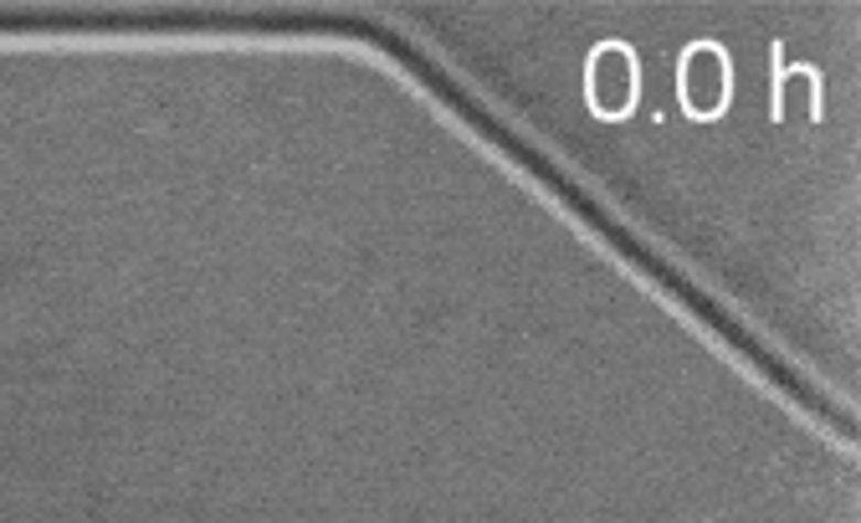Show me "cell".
<instances>
[{
    "mask_svg": "<svg viewBox=\"0 0 861 523\" xmlns=\"http://www.w3.org/2000/svg\"><path fill=\"white\" fill-rule=\"evenodd\" d=\"M723 98V62L713 52H698L693 57V103L698 108H713Z\"/></svg>",
    "mask_w": 861,
    "mask_h": 523,
    "instance_id": "obj_1",
    "label": "cell"
}]
</instances>
